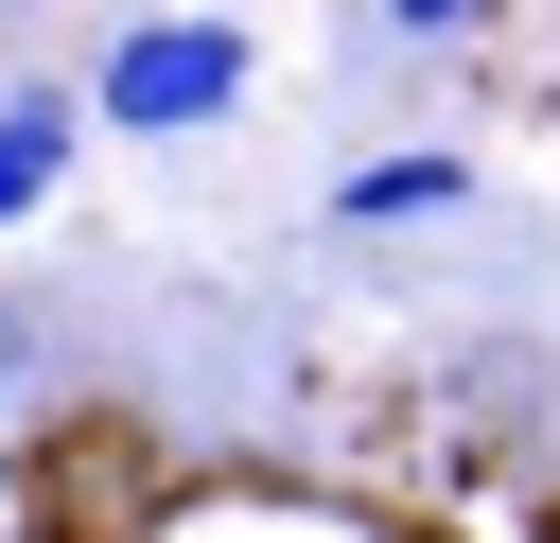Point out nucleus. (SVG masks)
<instances>
[{
  "label": "nucleus",
  "mask_w": 560,
  "mask_h": 543,
  "mask_svg": "<svg viewBox=\"0 0 560 543\" xmlns=\"http://www.w3.org/2000/svg\"><path fill=\"white\" fill-rule=\"evenodd\" d=\"M245 88H262V35L158 0V18H122V53L88 70V123H122V140H210V123H245Z\"/></svg>",
  "instance_id": "1"
},
{
  "label": "nucleus",
  "mask_w": 560,
  "mask_h": 543,
  "mask_svg": "<svg viewBox=\"0 0 560 543\" xmlns=\"http://www.w3.org/2000/svg\"><path fill=\"white\" fill-rule=\"evenodd\" d=\"M70 88H0V228H35L52 210V175H70Z\"/></svg>",
  "instance_id": "3"
},
{
  "label": "nucleus",
  "mask_w": 560,
  "mask_h": 543,
  "mask_svg": "<svg viewBox=\"0 0 560 543\" xmlns=\"http://www.w3.org/2000/svg\"><path fill=\"white\" fill-rule=\"evenodd\" d=\"M438 210H472V158L455 140H402V158H350L332 175V228H438Z\"/></svg>",
  "instance_id": "2"
},
{
  "label": "nucleus",
  "mask_w": 560,
  "mask_h": 543,
  "mask_svg": "<svg viewBox=\"0 0 560 543\" xmlns=\"http://www.w3.org/2000/svg\"><path fill=\"white\" fill-rule=\"evenodd\" d=\"M385 35H420V53H455V35H490V0H385Z\"/></svg>",
  "instance_id": "4"
}]
</instances>
